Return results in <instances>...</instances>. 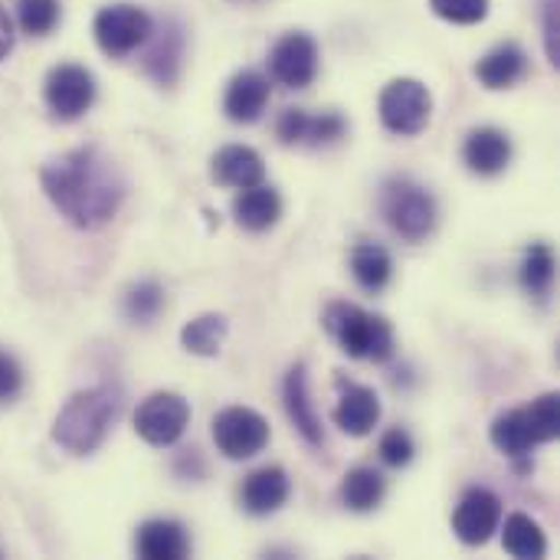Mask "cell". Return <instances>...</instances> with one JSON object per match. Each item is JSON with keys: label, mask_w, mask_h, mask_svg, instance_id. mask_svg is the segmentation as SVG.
Masks as SVG:
<instances>
[{"label": "cell", "mask_w": 560, "mask_h": 560, "mask_svg": "<svg viewBox=\"0 0 560 560\" xmlns=\"http://www.w3.org/2000/svg\"><path fill=\"white\" fill-rule=\"evenodd\" d=\"M118 413H121V394L115 387L79 390L56 413L52 440L72 456H89L105 443V436L112 433Z\"/></svg>", "instance_id": "obj_2"}, {"label": "cell", "mask_w": 560, "mask_h": 560, "mask_svg": "<svg viewBox=\"0 0 560 560\" xmlns=\"http://www.w3.org/2000/svg\"><path fill=\"white\" fill-rule=\"evenodd\" d=\"M528 413V423H532V433L538 440V446L545 443H555L560 433V397L558 394H541L538 400H532L525 407Z\"/></svg>", "instance_id": "obj_29"}, {"label": "cell", "mask_w": 560, "mask_h": 560, "mask_svg": "<svg viewBox=\"0 0 560 560\" xmlns=\"http://www.w3.org/2000/svg\"><path fill=\"white\" fill-rule=\"evenodd\" d=\"M325 331L348 358L377 364L394 358V325L384 315L364 312L351 302H335L325 308Z\"/></svg>", "instance_id": "obj_3"}, {"label": "cell", "mask_w": 560, "mask_h": 560, "mask_svg": "<svg viewBox=\"0 0 560 560\" xmlns=\"http://www.w3.org/2000/svg\"><path fill=\"white\" fill-rule=\"evenodd\" d=\"M502 528V525H499ZM502 545L512 558L518 560H541L548 555V538L541 532V525L525 515V512H515L505 518V528H502Z\"/></svg>", "instance_id": "obj_25"}, {"label": "cell", "mask_w": 560, "mask_h": 560, "mask_svg": "<svg viewBox=\"0 0 560 560\" xmlns=\"http://www.w3.org/2000/svg\"><path fill=\"white\" fill-rule=\"evenodd\" d=\"M377 420H381V397L374 394V387L348 384L335 407L338 430L348 436H368V433H374Z\"/></svg>", "instance_id": "obj_18"}, {"label": "cell", "mask_w": 560, "mask_h": 560, "mask_svg": "<svg viewBox=\"0 0 560 560\" xmlns=\"http://www.w3.org/2000/svg\"><path fill=\"white\" fill-rule=\"evenodd\" d=\"M525 72H528V56L518 43H499L476 62V79L492 92L512 89L515 82L525 79Z\"/></svg>", "instance_id": "obj_20"}, {"label": "cell", "mask_w": 560, "mask_h": 560, "mask_svg": "<svg viewBox=\"0 0 560 560\" xmlns=\"http://www.w3.org/2000/svg\"><path fill=\"white\" fill-rule=\"evenodd\" d=\"M187 427H190V404L174 390H158L144 397L135 410V433L154 450L174 446L187 433Z\"/></svg>", "instance_id": "obj_6"}, {"label": "cell", "mask_w": 560, "mask_h": 560, "mask_svg": "<svg viewBox=\"0 0 560 560\" xmlns=\"http://www.w3.org/2000/svg\"><path fill=\"white\" fill-rule=\"evenodd\" d=\"M43 98L59 121H75L95 105V75L85 66L62 62L49 69L43 82Z\"/></svg>", "instance_id": "obj_9"}, {"label": "cell", "mask_w": 560, "mask_h": 560, "mask_svg": "<svg viewBox=\"0 0 560 560\" xmlns=\"http://www.w3.org/2000/svg\"><path fill=\"white\" fill-rule=\"evenodd\" d=\"M233 217L243 230L249 233H266L279 223L282 217V197L276 187H269L266 180L256 184V187H246L236 194L233 200Z\"/></svg>", "instance_id": "obj_19"}, {"label": "cell", "mask_w": 560, "mask_h": 560, "mask_svg": "<svg viewBox=\"0 0 560 560\" xmlns=\"http://www.w3.org/2000/svg\"><path fill=\"white\" fill-rule=\"evenodd\" d=\"M16 23L26 36H46L59 23L56 0H16Z\"/></svg>", "instance_id": "obj_30"}, {"label": "cell", "mask_w": 560, "mask_h": 560, "mask_svg": "<svg viewBox=\"0 0 560 560\" xmlns=\"http://www.w3.org/2000/svg\"><path fill=\"white\" fill-rule=\"evenodd\" d=\"M269 95H272V85L262 72L256 69H243L230 79L226 85V95H223V112L230 121L236 125H253L262 118L266 105H269Z\"/></svg>", "instance_id": "obj_12"}, {"label": "cell", "mask_w": 560, "mask_h": 560, "mask_svg": "<svg viewBox=\"0 0 560 560\" xmlns=\"http://www.w3.org/2000/svg\"><path fill=\"white\" fill-rule=\"evenodd\" d=\"M135 551L144 560H184L190 555L187 528L174 518H151L135 535Z\"/></svg>", "instance_id": "obj_17"}, {"label": "cell", "mask_w": 560, "mask_h": 560, "mask_svg": "<svg viewBox=\"0 0 560 560\" xmlns=\"http://www.w3.org/2000/svg\"><path fill=\"white\" fill-rule=\"evenodd\" d=\"M305 125H308V112L305 108H285L276 121V135L282 144H302L305 141Z\"/></svg>", "instance_id": "obj_34"}, {"label": "cell", "mask_w": 560, "mask_h": 560, "mask_svg": "<svg viewBox=\"0 0 560 560\" xmlns=\"http://www.w3.org/2000/svg\"><path fill=\"white\" fill-rule=\"evenodd\" d=\"M555 253L548 243H532L525 249V259H522V269H518V279H522V289L535 299H545L555 285Z\"/></svg>", "instance_id": "obj_27"}, {"label": "cell", "mask_w": 560, "mask_h": 560, "mask_svg": "<svg viewBox=\"0 0 560 560\" xmlns=\"http://www.w3.org/2000/svg\"><path fill=\"white\" fill-rule=\"evenodd\" d=\"M463 161L479 177H495L512 164V138L502 128H472L463 144Z\"/></svg>", "instance_id": "obj_14"}, {"label": "cell", "mask_w": 560, "mask_h": 560, "mask_svg": "<svg viewBox=\"0 0 560 560\" xmlns=\"http://www.w3.org/2000/svg\"><path fill=\"white\" fill-rule=\"evenodd\" d=\"M377 112H381V121H384L387 131H394L400 138H413L430 125L433 95L420 79L404 75V79H394V82L384 85Z\"/></svg>", "instance_id": "obj_5"}, {"label": "cell", "mask_w": 560, "mask_h": 560, "mask_svg": "<svg viewBox=\"0 0 560 560\" xmlns=\"http://www.w3.org/2000/svg\"><path fill=\"white\" fill-rule=\"evenodd\" d=\"M10 49H13V20H10V13L0 7V59H7Z\"/></svg>", "instance_id": "obj_37"}, {"label": "cell", "mask_w": 560, "mask_h": 560, "mask_svg": "<svg viewBox=\"0 0 560 560\" xmlns=\"http://www.w3.org/2000/svg\"><path fill=\"white\" fill-rule=\"evenodd\" d=\"M151 49L144 52V72L151 79H158L161 85H171L180 72V59H184V36L177 23H167L164 30H151Z\"/></svg>", "instance_id": "obj_21"}, {"label": "cell", "mask_w": 560, "mask_h": 560, "mask_svg": "<svg viewBox=\"0 0 560 560\" xmlns=\"http://www.w3.org/2000/svg\"><path fill=\"white\" fill-rule=\"evenodd\" d=\"M377 203H381V217L387 220V226L407 243H423L436 230V220H440L436 197L410 177H390L381 187Z\"/></svg>", "instance_id": "obj_4"}, {"label": "cell", "mask_w": 560, "mask_h": 560, "mask_svg": "<svg viewBox=\"0 0 560 560\" xmlns=\"http://www.w3.org/2000/svg\"><path fill=\"white\" fill-rule=\"evenodd\" d=\"M351 276L364 292H381L394 279V259L381 243L364 240L351 249Z\"/></svg>", "instance_id": "obj_23"}, {"label": "cell", "mask_w": 560, "mask_h": 560, "mask_svg": "<svg viewBox=\"0 0 560 560\" xmlns=\"http://www.w3.org/2000/svg\"><path fill=\"white\" fill-rule=\"evenodd\" d=\"M489 436H492V446H495L502 456H509V459H528L532 450H538V440H535V433H532V423H528L525 407L499 413V417L492 420Z\"/></svg>", "instance_id": "obj_22"}, {"label": "cell", "mask_w": 560, "mask_h": 560, "mask_svg": "<svg viewBox=\"0 0 560 560\" xmlns=\"http://www.w3.org/2000/svg\"><path fill=\"white\" fill-rule=\"evenodd\" d=\"M23 390V371L13 354L0 351V404H13Z\"/></svg>", "instance_id": "obj_35"}, {"label": "cell", "mask_w": 560, "mask_h": 560, "mask_svg": "<svg viewBox=\"0 0 560 560\" xmlns=\"http://www.w3.org/2000/svg\"><path fill=\"white\" fill-rule=\"evenodd\" d=\"M151 30H154L151 16L135 3H108L95 13V23H92L98 49L105 56H115V59L144 46Z\"/></svg>", "instance_id": "obj_7"}, {"label": "cell", "mask_w": 560, "mask_h": 560, "mask_svg": "<svg viewBox=\"0 0 560 560\" xmlns=\"http://www.w3.org/2000/svg\"><path fill=\"white\" fill-rule=\"evenodd\" d=\"M292 495V482L285 476L282 466H262L256 472L246 476L243 489H240V505L243 512L256 515V518H266V515H276Z\"/></svg>", "instance_id": "obj_13"}, {"label": "cell", "mask_w": 560, "mask_h": 560, "mask_svg": "<svg viewBox=\"0 0 560 560\" xmlns=\"http://www.w3.org/2000/svg\"><path fill=\"white\" fill-rule=\"evenodd\" d=\"M499 525H502V499L482 486L469 489L453 512V532L469 548L486 545L499 532Z\"/></svg>", "instance_id": "obj_11"}, {"label": "cell", "mask_w": 560, "mask_h": 560, "mask_svg": "<svg viewBox=\"0 0 560 560\" xmlns=\"http://www.w3.org/2000/svg\"><path fill=\"white\" fill-rule=\"evenodd\" d=\"M49 203L75 226L98 230L125 203V177L102 148H75L43 164L39 171Z\"/></svg>", "instance_id": "obj_1"}, {"label": "cell", "mask_w": 560, "mask_h": 560, "mask_svg": "<svg viewBox=\"0 0 560 560\" xmlns=\"http://www.w3.org/2000/svg\"><path fill=\"white\" fill-rule=\"evenodd\" d=\"M213 443L226 459H253L269 446V420L249 407H226L213 417Z\"/></svg>", "instance_id": "obj_8"}, {"label": "cell", "mask_w": 560, "mask_h": 560, "mask_svg": "<svg viewBox=\"0 0 560 560\" xmlns=\"http://www.w3.org/2000/svg\"><path fill=\"white\" fill-rule=\"evenodd\" d=\"M210 174L220 187H233V190H246L266 180V161L256 148L249 144H226L213 154L210 161Z\"/></svg>", "instance_id": "obj_15"}, {"label": "cell", "mask_w": 560, "mask_h": 560, "mask_svg": "<svg viewBox=\"0 0 560 560\" xmlns=\"http://www.w3.org/2000/svg\"><path fill=\"white\" fill-rule=\"evenodd\" d=\"M161 308H164V289H161L154 279L135 282V285L125 292V299H121V312H125V318L135 322V325H151V322L161 315Z\"/></svg>", "instance_id": "obj_28"}, {"label": "cell", "mask_w": 560, "mask_h": 560, "mask_svg": "<svg viewBox=\"0 0 560 560\" xmlns=\"http://www.w3.org/2000/svg\"><path fill=\"white\" fill-rule=\"evenodd\" d=\"M384 495H387V479L374 466H358L341 482V502L348 512H358V515L381 509Z\"/></svg>", "instance_id": "obj_24"}, {"label": "cell", "mask_w": 560, "mask_h": 560, "mask_svg": "<svg viewBox=\"0 0 560 560\" xmlns=\"http://www.w3.org/2000/svg\"><path fill=\"white\" fill-rule=\"evenodd\" d=\"M560 16L558 0H545V49L551 66H560Z\"/></svg>", "instance_id": "obj_36"}, {"label": "cell", "mask_w": 560, "mask_h": 560, "mask_svg": "<svg viewBox=\"0 0 560 560\" xmlns=\"http://www.w3.org/2000/svg\"><path fill=\"white\" fill-rule=\"evenodd\" d=\"M282 400H285V413H289L292 427L302 433V440H305L308 446H325V430H322L318 410H315L312 394H308V374H305V364H295V368L285 374Z\"/></svg>", "instance_id": "obj_16"}, {"label": "cell", "mask_w": 560, "mask_h": 560, "mask_svg": "<svg viewBox=\"0 0 560 560\" xmlns=\"http://www.w3.org/2000/svg\"><path fill=\"white\" fill-rule=\"evenodd\" d=\"M269 75L285 89H308L318 75V43L305 30L276 39L269 52Z\"/></svg>", "instance_id": "obj_10"}, {"label": "cell", "mask_w": 560, "mask_h": 560, "mask_svg": "<svg viewBox=\"0 0 560 560\" xmlns=\"http://www.w3.org/2000/svg\"><path fill=\"white\" fill-rule=\"evenodd\" d=\"M348 135V121L338 112H322V115H308L305 125V141L308 148H328L335 141H341Z\"/></svg>", "instance_id": "obj_31"}, {"label": "cell", "mask_w": 560, "mask_h": 560, "mask_svg": "<svg viewBox=\"0 0 560 560\" xmlns=\"http://www.w3.org/2000/svg\"><path fill=\"white\" fill-rule=\"evenodd\" d=\"M226 331H230L226 318L210 312V315H200V318H194V322L184 325L180 345L190 354H197V358H217L220 348H223V341H226Z\"/></svg>", "instance_id": "obj_26"}, {"label": "cell", "mask_w": 560, "mask_h": 560, "mask_svg": "<svg viewBox=\"0 0 560 560\" xmlns=\"http://www.w3.org/2000/svg\"><path fill=\"white\" fill-rule=\"evenodd\" d=\"M377 453H381V459H384L390 469H404V466H410V463H413L417 446H413V436H410L404 427H394V430H387V433L381 436Z\"/></svg>", "instance_id": "obj_33"}, {"label": "cell", "mask_w": 560, "mask_h": 560, "mask_svg": "<svg viewBox=\"0 0 560 560\" xmlns=\"http://www.w3.org/2000/svg\"><path fill=\"white\" fill-rule=\"evenodd\" d=\"M433 13L456 26H472L489 16V0H430Z\"/></svg>", "instance_id": "obj_32"}]
</instances>
